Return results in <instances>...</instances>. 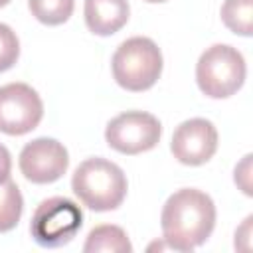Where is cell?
I'll return each instance as SVG.
<instances>
[{"label": "cell", "mask_w": 253, "mask_h": 253, "mask_svg": "<svg viewBox=\"0 0 253 253\" xmlns=\"http://www.w3.org/2000/svg\"><path fill=\"white\" fill-rule=\"evenodd\" d=\"M162 237L168 247L176 251H192L206 243L215 225L213 200L196 188H182L174 192L160 215Z\"/></svg>", "instance_id": "6da1fadb"}, {"label": "cell", "mask_w": 253, "mask_h": 253, "mask_svg": "<svg viewBox=\"0 0 253 253\" xmlns=\"http://www.w3.org/2000/svg\"><path fill=\"white\" fill-rule=\"evenodd\" d=\"M71 190L89 210L109 211L123 204L126 196V176L115 162L95 156L75 168Z\"/></svg>", "instance_id": "7a4b0ae2"}, {"label": "cell", "mask_w": 253, "mask_h": 253, "mask_svg": "<svg viewBox=\"0 0 253 253\" xmlns=\"http://www.w3.org/2000/svg\"><path fill=\"white\" fill-rule=\"evenodd\" d=\"M115 81L126 91L150 89L162 73V53L158 45L144 36H134L123 42L111 61Z\"/></svg>", "instance_id": "3957f363"}, {"label": "cell", "mask_w": 253, "mask_h": 253, "mask_svg": "<svg viewBox=\"0 0 253 253\" xmlns=\"http://www.w3.org/2000/svg\"><path fill=\"white\" fill-rule=\"evenodd\" d=\"M245 73L247 67L243 55L227 43L208 47L196 65L198 87L211 99H225L237 93L245 81Z\"/></svg>", "instance_id": "277c9868"}, {"label": "cell", "mask_w": 253, "mask_h": 253, "mask_svg": "<svg viewBox=\"0 0 253 253\" xmlns=\"http://www.w3.org/2000/svg\"><path fill=\"white\" fill-rule=\"evenodd\" d=\"M81 225H83L81 208L69 198L55 196L43 200L36 208L30 223V233L40 247L53 249L67 245L81 229Z\"/></svg>", "instance_id": "5b68a950"}, {"label": "cell", "mask_w": 253, "mask_h": 253, "mask_svg": "<svg viewBox=\"0 0 253 253\" xmlns=\"http://www.w3.org/2000/svg\"><path fill=\"white\" fill-rule=\"evenodd\" d=\"M160 121L144 111H126L109 121L105 128L107 144L121 154H140L154 148L160 140Z\"/></svg>", "instance_id": "8992f818"}, {"label": "cell", "mask_w": 253, "mask_h": 253, "mask_svg": "<svg viewBox=\"0 0 253 253\" xmlns=\"http://www.w3.org/2000/svg\"><path fill=\"white\" fill-rule=\"evenodd\" d=\"M43 117V103L26 83L0 87V132L20 136L34 130Z\"/></svg>", "instance_id": "52a82bcc"}, {"label": "cell", "mask_w": 253, "mask_h": 253, "mask_svg": "<svg viewBox=\"0 0 253 253\" xmlns=\"http://www.w3.org/2000/svg\"><path fill=\"white\" fill-rule=\"evenodd\" d=\"M18 162L26 180L34 184H51L67 172L69 154L59 140L42 136L22 148Z\"/></svg>", "instance_id": "ba28073f"}, {"label": "cell", "mask_w": 253, "mask_h": 253, "mask_svg": "<svg viewBox=\"0 0 253 253\" xmlns=\"http://www.w3.org/2000/svg\"><path fill=\"white\" fill-rule=\"evenodd\" d=\"M170 150L174 158L188 166L206 164L217 150V130L208 119H188L176 126Z\"/></svg>", "instance_id": "9c48e42d"}, {"label": "cell", "mask_w": 253, "mask_h": 253, "mask_svg": "<svg viewBox=\"0 0 253 253\" xmlns=\"http://www.w3.org/2000/svg\"><path fill=\"white\" fill-rule=\"evenodd\" d=\"M126 0H85V24L97 36H111L128 22Z\"/></svg>", "instance_id": "30bf717a"}, {"label": "cell", "mask_w": 253, "mask_h": 253, "mask_svg": "<svg viewBox=\"0 0 253 253\" xmlns=\"http://www.w3.org/2000/svg\"><path fill=\"white\" fill-rule=\"evenodd\" d=\"M85 253H130L132 245L119 225H97L89 231L83 245Z\"/></svg>", "instance_id": "8fae6325"}, {"label": "cell", "mask_w": 253, "mask_h": 253, "mask_svg": "<svg viewBox=\"0 0 253 253\" xmlns=\"http://www.w3.org/2000/svg\"><path fill=\"white\" fill-rule=\"evenodd\" d=\"M24 198L20 188L10 178L0 182V233L14 229L22 217Z\"/></svg>", "instance_id": "7c38bea8"}, {"label": "cell", "mask_w": 253, "mask_h": 253, "mask_svg": "<svg viewBox=\"0 0 253 253\" xmlns=\"http://www.w3.org/2000/svg\"><path fill=\"white\" fill-rule=\"evenodd\" d=\"M221 20L233 34L249 38L253 34V0H225Z\"/></svg>", "instance_id": "4fadbf2b"}, {"label": "cell", "mask_w": 253, "mask_h": 253, "mask_svg": "<svg viewBox=\"0 0 253 253\" xmlns=\"http://www.w3.org/2000/svg\"><path fill=\"white\" fill-rule=\"evenodd\" d=\"M30 12L36 20L47 26H59L73 14L75 0H28Z\"/></svg>", "instance_id": "5bb4252c"}, {"label": "cell", "mask_w": 253, "mask_h": 253, "mask_svg": "<svg viewBox=\"0 0 253 253\" xmlns=\"http://www.w3.org/2000/svg\"><path fill=\"white\" fill-rule=\"evenodd\" d=\"M18 55H20V42L16 32L10 26L0 24V73L10 69L18 61Z\"/></svg>", "instance_id": "9a60e30c"}, {"label": "cell", "mask_w": 253, "mask_h": 253, "mask_svg": "<svg viewBox=\"0 0 253 253\" xmlns=\"http://www.w3.org/2000/svg\"><path fill=\"white\" fill-rule=\"evenodd\" d=\"M251 154L243 156V160L235 166V184L243 190V194L251 196L253 190H251Z\"/></svg>", "instance_id": "2e32d148"}, {"label": "cell", "mask_w": 253, "mask_h": 253, "mask_svg": "<svg viewBox=\"0 0 253 253\" xmlns=\"http://www.w3.org/2000/svg\"><path fill=\"white\" fill-rule=\"evenodd\" d=\"M251 223H253V215H247L241 227H237L235 231V247L241 251L251 249Z\"/></svg>", "instance_id": "e0dca14e"}, {"label": "cell", "mask_w": 253, "mask_h": 253, "mask_svg": "<svg viewBox=\"0 0 253 253\" xmlns=\"http://www.w3.org/2000/svg\"><path fill=\"white\" fill-rule=\"evenodd\" d=\"M10 170H12V158L10 152L4 144H0V182L10 178Z\"/></svg>", "instance_id": "ac0fdd59"}, {"label": "cell", "mask_w": 253, "mask_h": 253, "mask_svg": "<svg viewBox=\"0 0 253 253\" xmlns=\"http://www.w3.org/2000/svg\"><path fill=\"white\" fill-rule=\"evenodd\" d=\"M8 2H10V0H0V8H2V6H6Z\"/></svg>", "instance_id": "d6986e66"}, {"label": "cell", "mask_w": 253, "mask_h": 253, "mask_svg": "<svg viewBox=\"0 0 253 253\" xmlns=\"http://www.w3.org/2000/svg\"><path fill=\"white\" fill-rule=\"evenodd\" d=\"M144 2H166V0H144Z\"/></svg>", "instance_id": "ffe728a7"}]
</instances>
